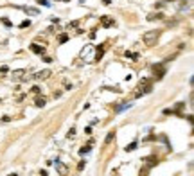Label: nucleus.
I'll use <instances>...</instances> for the list:
<instances>
[{
  "label": "nucleus",
  "instance_id": "1",
  "mask_svg": "<svg viewBox=\"0 0 194 176\" xmlns=\"http://www.w3.org/2000/svg\"><path fill=\"white\" fill-rule=\"evenodd\" d=\"M158 38H160V31H158V29H156V31H147V33H144V36H142L144 43L149 45V47H153Z\"/></svg>",
  "mask_w": 194,
  "mask_h": 176
},
{
  "label": "nucleus",
  "instance_id": "2",
  "mask_svg": "<svg viewBox=\"0 0 194 176\" xmlns=\"http://www.w3.org/2000/svg\"><path fill=\"white\" fill-rule=\"evenodd\" d=\"M27 79H31V76H27L25 70H15V72H13V81H16V83L27 81Z\"/></svg>",
  "mask_w": 194,
  "mask_h": 176
},
{
  "label": "nucleus",
  "instance_id": "3",
  "mask_svg": "<svg viewBox=\"0 0 194 176\" xmlns=\"http://www.w3.org/2000/svg\"><path fill=\"white\" fill-rule=\"evenodd\" d=\"M56 171H58L61 176H65L67 173H68V167L63 164V162H59V160H56Z\"/></svg>",
  "mask_w": 194,
  "mask_h": 176
},
{
  "label": "nucleus",
  "instance_id": "4",
  "mask_svg": "<svg viewBox=\"0 0 194 176\" xmlns=\"http://www.w3.org/2000/svg\"><path fill=\"white\" fill-rule=\"evenodd\" d=\"M50 78V70H41V72H36V74H34V76H33V79H41V81H43V79H49Z\"/></svg>",
  "mask_w": 194,
  "mask_h": 176
},
{
  "label": "nucleus",
  "instance_id": "5",
  "mask_svg": "<svg viewBox=\"0 0 194 176\" xmlns=\"http://www.w3.org/2000/svg\"><path fill=\"white\" fill-rule=\"evenodd\" d=\"M29 49H31V52H34V54H40V56L45 52V47H43V45H38V43H33Z\"/></svg>",
  "mask_w": 194,
  "mask_h": 176
},
{
  "label": "nucleus",
  "instance_id": "6",
  "mask_svg": "<svg viewBox=\"0 0 194 176\" xmlns=\"http://www.w3.org/2000/svg\"><path fill=\"white\" fill-rule=\"evenodd\" d=\"M153 70H155V76H158V78H164V74H165L164 65H153Z\"/></svg>",
  "mask_w": 194,
  "mask_h": 176
},
{
  "label": "nucleus",
  "instance_id": "7",
  "mask_svg": "<svg viewBox=\"0 0 194 176\" xmlns=\"http://www.w3.org/2000/svg\"><path fill=\"white\" fill-rule=\"evenodd\" d=\"M92 146H94V140H90L85 147H81L79 149V155H86V153H90V149H92Z\"/></svg>",
  "mask_w": 194,
  "mask_h": 176
},
{
  "label": "nucleus",
  "instance_id": "8",
  "mask_svg": "<svg viewBox=\"0 0 194 176\" xmlns=\"http://www.w3.org/2000/svg\"><path fill=\"white\" fill-rule=\"evenodd\" d=\"M101 25H102V27H112V25H113V20L110 18V16H102V18H101Z\"/></svg>",
  "mask_w": 194,
  "mask_h": 176
},
{
  "label": "nucleus",
  "instance_id": "9",
  "mask_svg": "<svg viewBox=\"0 0 194 176\" xmlns=\"http://www.w3.org/2000/svg\"><path fill=\"white\" fill-rule=\"evenodd\" d=\"M34 104H36L38 108H43V106L47 104V99H45V97H36V101H34Z\"/></svg>",
  "mask_w": 194,
  "mask_h": 176
},
{
  "label": "nucleus",
  "instance_id": "10",
  "mask_svg": "<svg viewBox=\"0 0 194 176\" xmlns=\"http://www.w3.org/2000/svg\"><path fill=\"white\" fill-rule=\"evenodd\" d=\"M162 18H164L162 13H156V15H149V16H147V20H162Z\"/></svg>",
  "mask_w": 194,
  "mask_h": 176
},
{
  "label": "nucleus",
  "instance_id": "11",
  "mask_svg": "<svg viewBox=\"0 0 194 176\" xmlns=\"http://www.w3.org/2000/svg\"><path fill=\"white\" fill-rule=\"evenodd\" d=\"M25 13H27V15H38L40 11L34 9V7H25Z\"/></svg>",
  "mask_w": 194,
  "mask_h": 176
},
{
  "label": "nucleus",
  "instance_id": "12",
  "mask_svg": "<svg viewBox=\"0 0 194 176\" xmlns=\"http://www.w3.org/2000/svg\"><path fill=\"white\" fill-rule=\"evenodd\" d=\"M137 147H138V144H137V142H131L130 146H126V151H135Z\"/></svg>",
  "mask_w": 194,
  "mask_h": 176
},
{
  "label": "nucleus",
  "instance_id": "13",
  "mask_svg": "<svg viewBox=\"0 0 194 176\" xmlns=\"http://www.w3.org/2000/svg\"><path fill=\"white\" fill-rule=\"evenodd\" d=\"M102 54H104V49L101 47V49H97V54H95V58H94V59H101V58H102Z\"/></svg>",
  "mask_w": 194,
  "mask_h": 176
},
{
  "label": "nucleus",
  "instance_id": "14",
  "mask_svg": "<svg viewBox=\"0 0 194 176\" xmlns=\"http://www.w3.org/2000/svg\"><path fill=\"white\" fill-rule=\"evenodd\" d=\"M113 138H115V133L112 131V133H108V137H106V140H104V142H106V144H110V142H112Z\"/></svg>",
  "mask_w": 194,
  "mask_h": 176
},
{
  "label": "nucleus",
  "instance_id": "15",
  "mask_svg": "<svg viewBox=\"0 0 194 176\" xmlns=\"http://www.w3.org/2000/svg\"><path fill=\"white\" fill-rule=\"evenodd\" d=\"M59 43H65V41H68V34H59Z\"/></svg>",
  "mask_w": 194,
  "mask_h": 176
},
{
  "label": "nucleus",
  "instance_id": "16",
  "mask_svg": "<svg viewBox=\"0 0 194 176\" xmlns=\"http://www.w3.org/2000/svg\"><path fill=\"white\" fill-rule=\"evenodd\" d=\"M29 25H31V20H23V22L20 23V27H22V29H25V27H29Z\"/></svg>",
  "mask_w": 194,
  "mask_h": 176
},
{
  "label": "nucleus",
  "instance_id": "17",
  "mask_svg": "<svg viewBox=\"0 0 194 176\" xmlns=\"http://www.w3.org/2000/svg\"><path fill=\"white\" fill-rule=\"evenodd\" d=\"M147 160V165H155L156 164V158L155 157H149V158H146Z\"/></svg>",
  "mask_w": 194,
  "mask_h": 176
},
{
  "label": "nucleus",
  "instance_id": "18",
  "mask_svg": "<svg viewBox=\"0 0 194 176\" xmlns=\"http://www.w3.org/2000/svg\"><path fill=\"white\" fill-rule=\"evenodd\" d=\"M76 27H78V22H70V23L67 25V29H68V31H70V29H76Z\"/></svg>",
  "mask_w": 194,
  "mask_h": 176
},
{
  "label": "nucleus",
  "instance_id": "19",
  "mask_svg": "<svg viewBox=\"0 0 194 176\" xmlns=\"http://www.w3.org/2000/svg\"><path fill=\"white\" fill-rule=\"evenodd\" d=\"M130 106H131L130 102H128V104H122V106H119V108H117V112H122V110H126V108H130Z\"/></svg>",
  "mask_w": 194,
  "mask_h": 176
},
{
  "label": "nucleus",
  "instance_id": "20",
  "mask_svg": "<svg viewBox=\"0 0 194 176\" xmlns=\"http://www.w3.org/2000/svg\"><path fill=\"white\" fill-rule=\"evenodd\" d=\"M38 4H41V5H45V7H49L50 5V2H47V0H36Z\"/></svg>",
  "mask_w": 194,
  "mask_h": 176
},
{
  "label": "nucleus",
  "instance_id": "21",
  "mask_svg": "<svg viewBox=\"0 0 194 176\" xmlns=\"http://www.w3.org/2000/svg\"><path fill=\"white\" fill-rule=\"evenodd\" d=\"M0 72H2V74H7V72H9V67H5V65L0 67Z\"/></svg>",
  "mask_w": 194,
  "mask_h": 176
},
{
  "label": "nucleus",
  "instance_id": "22",
  "mask_svg": "<svg viewBox=\"0 0 194 176\" xmlns=\"http://www.w3.org/2000/svg\"><path fill=\"white\" fill-rule=\"evenodd\" d=\"M2 23H4V25H7V27H11V22H9L7 18H2Z\"/></svg>",
  "mask_w": 194,
  "mask_h": 176
},
{
  "label": "nucleus",
  "instance_id": "23",
  "mask_svg": "<svg viewBox=\"0 0 194 176\" xmlns=\"http://www.w3.org/2000/svg\"><path fill=\"white\" fill-rule=\"evenodd\" d=\"M76 135V129L74 128H70V131H68V137H74Z\"/></svg>",
  "mask_w": 194,
  "mask_h": 176
},
{
  "label": "nucleus",
  "instance_id": "24",
  "mask_svg": "<svg viewBox=\"0 0 194 176\" xmlns=\"http://www.w3.org/2000/svg\"><path fill=\"white\" fill-rule=\"evenodd\" d=\"M33 92H34V94H40V86H33Z\"/></svg>",
  "mask_w": 194,
  "mask_h": 176
},
{
  "label": "nucleus",
  "instance_id": "25",
  "mask_svg": "<svg viewBox=\"0 0 194 176\" xmlns=\"http://www.w3.org/2000/svg\"><path fill=\"white\" fill-rule=\"evenodd\" d=\"M43 61H45V63H50V61H52V58H49V56H45V58H43Z\"/></svg>",
  "mask_w": 194,
  "mask_h": 176
},
{
  "label": "nucleus",
  "instance_id": "26",
  "mask_svg": "<svg viewBox=\"0 0 194 176\" xmlns=\"http://www.w3.org/2000/svg\"><path fill=\"white\" fill-rule=\"evenodd\" d=\"M40 176H47V171H41V173H40Z\"/></svg>",
  "mask_w": 194,
  "mask_h": 176
},
{
  "label": "nucleus",
  "instance_id": "27",
  "mask_svg": "<svg viewBox=\"0 0 194 176\" xmlns=\"http://www.w3.org/2000/svg\"><path fill=\"white\" fill-rule=\"evenodd\" d=\"M11 176H16V174H11Z\"/></svg>",
  "mask_w": 194,
  "mask_h": 176
}]
</instances>
